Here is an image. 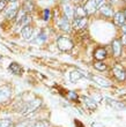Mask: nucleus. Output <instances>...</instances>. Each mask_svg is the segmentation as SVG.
<instances>
[{"mask_svg":"<svg viewBox=\"0 0 126 127\" xmlns=\"http://www.w3.org/2000/svg\"><path fill=\"white\" fill-rule=\"evenodd\" d=\"M47 40V33L45 30H41L40 32H38V35H37L36 39H34L33 42L34 43H37V44H43L45 43Z\"/></svg>","mask_w":126,"mask_h":127,"instance_id":"obj_22","label":"nucleus"},{"mask_svg":"<svg viewBox=\"0 0 126 127\" xmlns=\"http://www.w3.org/2000/svg\"><path fill=\"white\" fill-rule=\"evenodd\" d=\"M71 24H72V29L76 31H82L88 26V17H74Z\"/></svg>","mask_w":126,"mask_h":127,"instance_id":"obj_4","label":"nucleus"},{"mask_svg":"<svg viewBox=\"0 0 126 127\" xmlns=\"http://www.w3.org/2000/svg\"><path fill=\"white\" fill-rule=\"evenodd\" d=\"M33 127H47L46 123H44V121H38L37 124H35Z\"/></svg>","mask_w":126,"mask_h":127,"instance_id":"obj_28","label":"nucleus"},{"mask_svg":"<svg viewBox=\"0 0 126 127\" xmlns=\"http://www.w3.org/2000/svg\"><path fill=\"white\" fill-rule=\"evenodd\" d=\"M93 127H103L101 124H97V123H94L93 124Z\"/></svg>","mask_w":126,"mask_h":127,"instance_id":"obj_32","label":"nucleus"},{"mask_svg":"<svg viewBox=\"0 0 126 127\" xmlns=\"http://www.w3.org/2000/svg\"><path fill=\"white\" fill-rule=\"evenodd\" d=\"M1 59H2V56H1V54H0V61H1Z\"/></svg>","mask_w":126,"mask_h":127,"instance_id":"obj_36","label":"nucleus"},{"mask_svg":"<svg viewBox=\"0 0 126 127\" xmlns=\"http://www.w3.org/2000/svg\"><path fill=\"white\" fill-rule=\"evenodd\" d=\"M122 32L126 35V23L124 24V26H122Z\"/></svg>","mask_w":126,"mask_h":127,"instance_id":"obj_30","label":"nucleus"},{"mask_svg":"<svg viewBox=\"0 0 126 127\" xmlns=\"http://www.w3.org/2000/svg\"><path fill=\"white\" fill-rule=\"evenodd\" d=\"M6 6H7V1H6V0H0V13H1L2 10H5Z\"/></svg>","mask_w":126,"mask_h":127,"instance_id":"obj_27","label":"nucleus"},{"mask_svg":"<svg viewBox=\"0 0 126 127\" xmlns=\"http://www.w3.org/2000/svg\"><path fill=\"white\" fill-rule=\"evenodd\" d=\"M86 0H74V2H76V3H80V5H82L83 2H84Z\"/></svg>","mask_w":126,"mask_h":127,"instance_id":"obj_31","label":"nucleus"},{"mask_svg":"<svg viewBox=\"0 0 126 127\" xmlns=\"http://www.w3.org/2000/svg\"><path fill=\"white\" fill-rule=\"evenodd\" d=\"M57 26L61 31L66 33H70L72 31V24H71V21H68L66 17H60L59 20L57 21Z\"/></svg>","mask_w":126,"mask_h":127,"instance_id":"obj_9","label":"nucleus"},{"mask_svg":"<svg viewBox=\"0 0 126 127\" xmlns=\"http://www.w3.org/2000/svg\"><path fill=\"white\" fill-rule=\"evenodd\" d=\"M111 49H112V53L116 58L120 57L122 56V52H123V43H122V39L120 38H116V39L112 40V44H111Z\"/></svg>","mask_w":126,"mask_h":127,"instance_id":"obj_10","label":"nucleus"},{"mask_svg":"<svg viewBox=\"0 0 126 127\" xmlns=\"http://www.w3.org/2000/svg\"><path fill=\"white\" fill-rule=\"evenodd\" d=\"M124 1H126V0H124Z\"/></svg>","mask_w":126,"mask_h":127,"instance_id":"obj_37","label":"nucleus"},{"mask_svg":"<svg viewBox=\"0 0 126 127\" xmlns=\"http://www.w3.org/2000/svg\"><path fill=\"white\" fill-rule=\"evenodd\" d=\"M96 1V5H97V8H100V7H102L104 3H105L106 0H95Z\"/></svg>","mask_w":126,"mask_h":127,"instance_id":"obj_29","label":"nucleus"},{"mask_svg":"<svg viewBox=\"0 0 126 127\" xmlns=\"http://www.w3.org/2000/svg\"><path fill=\"white\" fill-rule=\"evenodd\" d=\"M57 46L63 52H68L74 47V43L70 37L67 36H59L57 38Z\"/></svg>","mask_w":126,"mask_h":127,"instance_id":"obj_1","label":"nucleus"},{"mask_svg":"<svg viewBox=\"0 0 126 127\" xmlns=\"http://www.w3.org/2000/svg\"><path fill=\"white\" fill-rule=\"evenodd\" d=\"M66 97L70 100H76L78 98H79V96H78V94H76L75 91H68L67 95H66Z\"/></svg>","mask_w":126,"mask_h":127,"instance_id":"obj_26","label":"nucleus"},{"mask_svg":"<svg viewBox=\"0 0 126 127\" xmlns=\"http://www.w3.org/2000/svg\"><path fill=\"white\" fill-rule=\"evenodd\" d=\"M112 75L116 77V80L118 81H125L126 80V70L124 69V67L119 64H116L112 67Z\"/></svg>","mask_w":126,"mask_h":127,"instance_id":"obj_6","label":"nucleus"},{"mask_svg":"<svg viewBox=\"0 0 126 127\" xmlns=\"http://www.w3.org/2000/svg\"><path fill=\"white\" fill-rule=\"evenodd\" d=\"M8 70L10 73H13L14 75H21L22 74V67L17 63H10V65L8 66Z\"/></svg>","mask_w":126,"mask_h":127,"instance_id":"obj_20","label":"nucleus"},{"mask_svg":"<svg viewBox=\"0 0 126 127\" xmlns=\"http://www.w3.org/2000/svg\"><path fill=\"white\" fill-rule=\"evenodd\" d=\"M98 10H100L101 15H102L103 17H105V19H111V17L113 16V14H115V10H113L112 5L109 3V2L104 3L102 7L98 8Z\"/></svg>","mask_w":126,"mask_h":127,"instance_id":"obj_8","label":"nucleus"},{"mask_svg":"<svg viewBox=\"0 0 126 127\" xmlns=\"http://www.w3.org/2000/svg\"><path fill=\"white\" fill-rule=\"evenodd\" d=\"M104 99H105V102L109 104V105L115 107L116 110H126V105L123 103V102H120V100L112 99V98H109V97H105Z\"/></svg>","mask_w":126,"mask_h":127,"instance_id":"obj_15","label":"nucleus"},{"mask_svg":"<svg viewBox=\"0 0 126 127\" xmlns=\"http://www.w3.org/2000/svg\"><path fill=\"white\" fill-rule=\"evenodd\" d=\"M19 9H20V5H19V1H10L9 5H7L6 8H5V17L7 20H14L16 17L17 13H19Z\"/></svg>","mask_w":126,"mask_h":127,"instance_id":"obj_2","label":"nucleus"},{"mask_svg":"<svg viewBox=\"0 0 126 127\" xmlns=\"http://www.w3.org/2000/svg\"><path fill=\"white\" fill-rule=\"evenodd\" d=\"M13 121L10 119H0V127H12Z\"/></svg>","mask_w":126,"mask_h":127,"instance_id":"obj_25","label":"nucleus"},{"mask_svg":"<svg viewBox=\"0 0 126 127\" xmlns=\"http://www.w3.org/2000/svg\"><path fill=\"white\" fill-rule=\"evenodd\" d=\"M94 67H95V69L100 70V72H104V70L108 69V65L104 61H95L94 63Z\"/></svg>","mask_w":126,"mask_h":127,"instance_id":"obj_23","label":"nucleus"},{"mask_svg":"<svg viewBox=\"0 0 126 127\" xmlns=\"http://www.w3.org/2000/svg\"><path fill=\"white\" fill-rule=\"evenodd\" d=\"M106 1H108L109 3H115V2L117 1V0H106Z\"/></svg>","mask_w":126,"mask_h":127,"instance_id":"obj_33","label":"nucleus"},{"mask_svg":"<svg viewBox=\"0 0 126 127\" xmlns=\"http://www.w3.org/2000/svg\"><path fill=\"white\" fill-rule=\"evenodd\" d=\"M108 57V52L103 46H98L94 51V58L96 61H103L105 60V58Z\"/></svg>","mask_w":126,"mask_h":127,"instance_id":"obj_12","label":"nucleus"},{"mask_svg":"<svg viewBox=\"0 0 126 127\" xmlns=\"http://www.w3.org/2000/svg\"><path fill=\"white\" fill-rule=\"evenodd\" d=\"M7 2H8V1H16V0H6Z\"/></svg>","mask_w":126,"mask_h":127,"instance_id":"obj_35","label":"nucleus"},{"mask_svg":"<svg viewBox=\"0 0 126 127\" xmlns=\"http://www.w3.org/2000/svg\"><path fill=\"white\" fill-rule=\"evenodd\" d=\"M41 105H42V99L35 98V99L30 100V102H28V103L24 105L21 113L23 114V116H28V114L33 113V112H35L36 110H38Z\"/></svg>","mask_w":126,"mask_h":127,"instance_id":"obj_3","label":"nucleus"},{"mask_svg":"<svg viewBox=\"0 0 126 127\" xmlns=\"http://www.w3.org/2000/svg\"><path fill=\"white\" fill-rule=\"evenodd\" d=\"M86 73V72H84ZM82 72V70H79V69H75V70H72L70 73V80H71V82H76V81H79L80 79L82 76H84V75H87V76H89L90 77V75H88V74H84Z\"/></svg>","mask_w":126,"mask_h":127,"instance_id":"obj_18","label":"nucleus"},{"mask_svg":"<svg viewBox=\"0 0 126 127\" xmlns=\"http://www.w3.org/2000/svg\"><path fill=\"white\" fill-rule=\"evenodd\" d=\"M42 17H43L44 21H49L51 17V10L50 8H45V9H43V12H42Z\"/></svg>","mask_w":126,"mask_h":127,"instance_id":"obj_24","label":"nucleus"},{"mask_svg":"<svg viewBox=\"0 0 126 127\" xmlns=\"http://www.w3.org/2000/svg\"><path fill=\"white\" fill-rule=\"evenodd\" d=\"M21 9L27 14H31L35 10V5H34V2L31 0H24L22 6H21Z\"/></svg>","mask_w":126,"mask_h":127,"instance_id":"obj_19","label":"nucleus"},{"mask_svg":"<svg viewBox=\"0 0 126 127\" xmlns=\"http://www.w3.org/2000/svg\"><path fill=\"white\" fill-rule=\"evenodd\" d=\"M82 6H83V8H84V10H86L87 16L88 17L91 16L93 14H95L97 10H98L95 0H86V1L82 3Z\"/></svg>","mask_w":126,"mask_h":127,"instance_id":"obj_7","label":"nucleus"},{"mask_svg":"<svg viewBox=\"0 0 126 127\" xmlns=\"http://www.w3.org/2000/svg\"><path fill=\"white\" fill-rule=\"evenodd\" d=\"M82 102L84 103V105H86L89 110L91 111H95L97 109V103L96 100L94 99V98H91V97H88V96H83L82 97Z\"/></svg>","mask_w":126,"mask_h":127,"instance_id":"obj_16","label":"nucleus"},{"mask_svg":"<svg viewBox=\"0 0 126 127\" xmlns=\"http://www.w3.org/2000/svg\"><path fill=\"white\" fill-rule=\"evenodd\" d=\"M63 13H64V17H66L68 21H72L74 19V7L71 3H64Z\"/></svg>","mask_w":126,"mask_h":127,"instance_id":"obj_11","label":"nucleus"},{"mask_svg":"<svg viewBox=\"0 0 126 127\" xmlns=\"http://www.w3.org/2000/svg\"><path fill=\"white\" fill-rule=\"evenodd\" d=\"M90 79H91L94 82H96L97 84H100V86H102V87H104V88L111 87V82L108 81L106 79H103V77L97 76V75H90Z\"/></svg>","mask_w":126,"mask_h":127,"instance_id":"obj_17","label":"nucleus"},{"mask_svg":"<svg viewBox=\"0 0 126 127\" xmlns=\"http://www.w3.org/2000/svg\"><path fill=\"white\" fill-rule=\"evenodd\" d=\"M12 96V88L7 84L0 86V104H5L10 99Z\"/></svg>","mask_w":126,"mask_h":127,"instance_id":"obj_5","label":"nucleus"},{"mask_svg":"<svg viewBox=\"0 0 126 127\" xmlns=\"http://www.w3.org/2000/svg\"><path fill=\"white\" fill-rule=\"evenodd\" d=\"M21 36L23 37V39H26V40H33L34 28L31 27V24L24 26V27L21 29Z\"/></svg>","mask_w":126,"mask_h":127,"instance_id":"obj_13","label":"nucleus"},{"mask_svg":"<svg viewBox=\"0 0 126 127\" xmlns=\"http://www.w3.org/2000/svg\"><path fill=\"white\" fill-rule=\"evenodd\" d=\"M112 19H113V23L116 26H119V27H122V26H124L126 23V17L124 15V12H122V10L113 14Z\"/></svg>","mask_w":126,"mask_h":127,"instance_id":"obj_14","label":"nucleus"},{"mask_svg":"<svg viewBox=\"0 0 126 127\" xmlns=\"http://www.w3.org/2000/svg\"><path fill=\"white\" fill-rule=\"evenodd\" d=\"M124 15H125V17H126V8L124 9Z\"/></svg>","mask_w":126,"mask_h":127,"instance_id":"obj_34","label":"nucleus"},{"mask_svg":"<svg viewBox=\"0 0 126 127\" xmlns=\"http://www.w3.org/2000/svg\"><path fill=\"white\" fill-rule=\"evenodd\" d=\"M74 17H88L82 5L76 3V6L74 7Z\"/></svg>","mask_w":126,"mask_h":127,"instance_id":"obj_21","label":"nucleus"}]
</instances>
